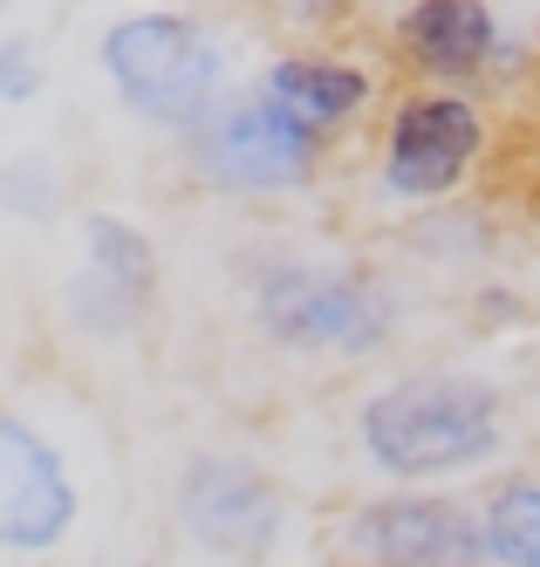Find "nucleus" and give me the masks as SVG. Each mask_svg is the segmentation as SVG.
<instances>
[{
    "instance_id": "f257e3e1",
    "label": "nucleus",
    "mask_w": 540,
    "mask_h": 567,
    "mask_svg": "<svg viewBox=\"0 0 540 567\" xmlns=\"http://www.w3.org/2000/svg\"><path fill=\"white\" fill-rule=\"evenodd\" d=\"M349 437L384 485H466L507 458L513 396L466 362H418L363 390Z\"/></svg>"
},
{
    "instance_id": "f03ea898",
    "label": "nucleus",
    "mask_w": 540,
    "mask_h": 567,
    "mask_svg": "<svg viewBox=\"0 0 540 567\" xmlns=\"http://www.w3.org/2000/svg\"><path fill=\"white\" fill-rule=\"evenodd\" d=\"M240 315L274 355L369 362L397 342L404 301L390 274H377L369 260L274 247L240 267Z\"/></svg>"
},
{
    "instance_id": "7ed1b4c3",
    "label": "nucleus",
    "mask_w": 540,
    "mask_h": 567,
    "mask_svg": "<svg viewBox=\"0 0 540 567\" xmlns=\"http://www.w3.org/2000/svg\"><path fill=\"white\" fill-rule=\"evenodd\" d=\"M96 75L123 116L179 144L233 96V42L192 8H131L103 21Z\"/></svg>"
},
{
    "instance_id": "20e7f679",
    "label": "nucleus",
    "mask_w": 540,
    "mask_h": 567,
    "mask_svg": "<svg viewBox=\"0 0 540 567\" xmlns=\"http://www.w3.org/2000/svg\"><path fill=\"white\" fill-rule=\"evenodd\" d=\"M500 151V116L479 90H397L377 116L369 178L390 206L438 213L459 206Z\"/></svg>"
},
{
    "instance_id": "39448f33",
    "label": "nucleus",
    "mask_w": 540,
    "mask_h": 567,
    "mask_svg": "<svg viewBox=\"0 0 540 567\" xmlns=\"http://www.w3.org/2000/svg\"><path fill=\"white\" fill-rule=\"evenodd\" d=\"M164 519L185 554L213 560V567H267L287 547L295 526V499L287 485L246 452L226 444H198L179 458L172 485H164Z\"/></svg>"
},
{
    "instance_id": "423d86ee",
    "label": "nucleus",
    "mask_w": 540,
    "mask_h": 567,
    "mask_svg": "<svg viewBox=\"0 0 540 567\" xmlns=\"http://www.w3.org/2000/svg\"><path fill=\"white\" fill-rule=\"evenodd\" d=\"M328 151L308 137L295 116H281L254 83L233 90L192 137H179V172L213 192V198H246V206H274V198H302L322 185Z\"/></svg>"
},
{
    "instance_id": "0eeeda50",
    "label": "nucleus",
    "mask_w": 540,
    "mask_h": 567,
    "mask_svg": "<svg viewBox=\"0 0 540 567\" xmlns=\"http://www.w3.org/2000/svg\"><path fill=\"white\" fill-rule=\"evenodd\" d=\"M328 567H486L479 493L466 485H384L322 526Z\"/></svg>"
},
{
    "instance_id": "6e6552de",
    "label": "nucleus",
    "mask_w": 540,
    "mask_h": 567,
    "mask_svg": "<svg viewBox=\"0 0 540 567\" xmlns=\"http://www.w3.org/2000/svg\"><path fill=\"white\" fill-rule=\"evenodd\" d=\"M384 62L404 90H513L533 49L500 0H397L384 14Z\"/></svg>"
},
{
    "instance_id": "1a4fd4ad",
    "label": "nucleus",
    "mask_w": 540,
    "mask_h": 567,
    "mask_svg": "<svg viewBox=\"0 0 540 567\" xmlns=\"http://www.w3.org/2000/svg\"><path fill=\"white\" fill-rule=\"evenodd\" d=\"M82 526V478L21 403L0 396V560H49Z\"/></svg>"
},
{
    "instance_id": "9d476101",
    "label": "nucleus",
    "mask_w": 540,
    "mask_h": 567,
    "mask_svg": "<svg viewBox=\"0 0 540 567\" xmlns=\"http://www.w3.org/2000/svg\"><path fill=\"white\" fill-rule=\"evenodd\" d=\"M254 90L295 116V124L322 144H343L356 137L369 116H384L390 96H384V62H369L363 49L349 42H295V49H274L254 75Z\"/></svg>"
},
{
    "instance_id": "9b49d317",
    "label": "nucleus",
    "mask_w": 540,
    "mask_h": 567,
    "mask_svg": "<svg viewBox=\"0 0 540 567\" xmlns=\"http://www.w3.org/2000/svg\"><path fill=\"white\" fill-rule=\"evenodd\" d=\"M75 267H90L144 301H157L164 288V254H157L151 226H137L131 213H110V206H90L75 219Z\"/></svg>"
},
{
    "instance_id": "f8f14e48",
    "label": "nucleus",
    "mask_w": 540,
    "mask_h": 567,
    "mask_svg": "<svg viewBox=\"0 0 540 567\" xmlns=\"http://www.w3.org/2000/svg\"><path fill=\"white\" fill-rule=\"evenodd\" d=\"M157 301L116 288V280L90 274V267H69V280L55 288V321L75 336V342H96V349H116V342H137L151 329Z\"/></svg>"
},
{
    "instance_id": "ddd939ff",
    "label": "nucleus",
    "mask_w": 540,
    "mask_h": 567,
    "mask_svg": "<svg viewBox=\"0 0 540 567\" xmlns=\"http://www.w3.org/2000/svg\"><path fill=\"white\" fill-rule=\"evenodd\" d=\"M486 567H540V472H507L479 485Z\"/></svg>"
},
{
    "instance_id": "4468645a",
    "label": "nucleus",
    "mask_w": 540,
    "mask_h": 567,
    "mask_svg": "<svg viewBox=\"0 0 540 567\" xmlns=\"http://www.w3.org/2000/svg\"><path fill=\"white\" fill-rule=\"evenodd\" d=\"M62 206H69V172H62L41 144L14 151L8 165H0V213H8V219H21V226H49Z\"/></svg>"
},
{
    "instance_id": "2eb2a0df",
    "label": "nucleus",
    "mask_w": 540,
    "mask_h": 567,
    "mask_svg": "<svg viewBox=\"0 0 540 567\" xmlns=\"http://www.w3.org/2000/svg\"><path fill=\"white\" fill-rule=\"evenodd\" d=\"M363 8H369V0H267L274 28H287L295 42H336V34L356 28Z\"/></svg>"
},
{
    "instance_id": "dca6fc26",
    "label": "nucleus",
    "mask_w": 540,
    "mask_h": 567,
    "mask_svg": "<svg viewBox=\"0 0 540 567\" xmlns=\"http://www.w3.org/2000/svg\"><path fill=\"white\" fill-rule=\"evenodd\" d=\"M49 90V55H41L34 34H0V110H28Z\"/></svg>"
},
{
    "instance_id": "f3484780",
    "label": "nucleus",
    "mask_w": 540,
    "mask_h": 567,
    "mask_svg": "<svg viewBox=\"0 0 540 567\" xmlns=\"http://www.w3.org/2000/svg\"><path fill=\"white\" fill-rule=\"evenodd\" d=\"M527 178L540 185V131H533V144H527Z\"/></svg>"
},
{
    "instance_id": "a211bd4d",
    "label": "nucleus",
    "mask_w": 540,
    "mask_h": 567,
    "mask_svg": "<svg viewBox=\"0 0 540 567\" xmlns=\"http://www.w3.org/2000/svg\"><path fill=\"white\" fill-rule=\"evenodd\" d=\"M90 567H157V560H90Z\"/></svg>"
}]
</instances>
